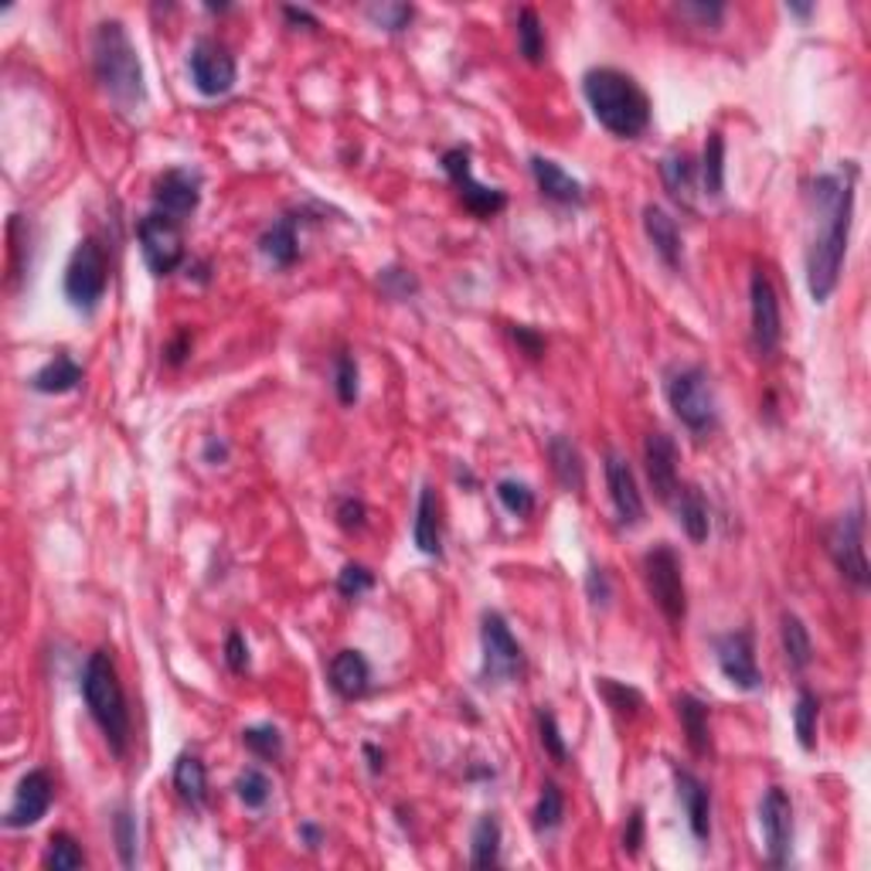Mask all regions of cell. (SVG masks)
<instances>
[{
    "mask_svg": "<svg viewBox=\"0 0 871 871\" xmlns=\"http://www.w3.org/2000/svg\"><path fill=\"white\" fill-rule=\"evenodd\" d=\"M671 505L677 511V524L684 527V535H688L695 545L708 542L711 518H708V500H705V494L695 484H684V487H677Z\"/></svg>",
    "mask_w": 871,
    "mask_h": 871,
    "instance_id": "26",
    "label": "cell"
},
{
    "mask_svg": "<svg viewBox=\"0 0 871 871\" xmlns=\"http://www.w3.org/2000/svg\"><path fill=\"white\" fill-rule=\"evenodd\" d=\"M664 395L674 415L681 419V426H688L692 433H711L719 426L716 388H711V378L701 364H684L671 372Z\"/></svg>",
    "mask_w": 871,
    "mask_h": 871,
    "instance_id": "5",
    "label": "cell"
},
{
    "mask_svg": "<svg viewBox=\"0 0 871 871\" xmlns=\"http://www.w3.org/2000/svg\"><path fill=\"white\" fill-rule=\"evenodd\" d=\"M583 92L602 129L620 140H637L650 126V99L633 75L599 65L583 75Z\"/></svg>",
    "mask_w": 871,
    "mask_h": 871,
    "instance_id": "2",
    "label": "cell"
},
{
    "mask_svg": "<svg viewBox=\"0 0 871 871\" xmlns=\"http://www.w3.org/2000/svg\"><path fill=\"white\" fill-rule=\"evenodd\" d=\"M640 844H644V810L637 807L630 817H626V828H623V851L630 858L640 855Z\"/></svg>",
    "mask_w": 871,
    "mask_h": 871,
    "instance_id": "51",
    "label": "cell"
},
{
    "mask_svg": "<svg viewBox=\"0 0 871 871\" xmlns=\"http://www.w3.org/2000/svg\"><path fill=\"white\" fill-rule=\"evenodd\" d=\"M188 69H191L195 89L201 96H208V99L232 92L235 78H239V65H235V55L228 51V45L219 41V38H198L191 45Z\"/></svg>",
    "mask_w": 871,
    "mask_h": 871,
    "instance_id": "11",
    "label": "cell"
},
{
    "mask_svg": "<svg viewBox=\"0 0 871 871\" xmlns=\"http://www.w3.org/2000/svg\"><path fill=\"white\" fill-rule=\"evenodd\" d=\"M786 11H789V14H797V17H810V14H813V4H794V0H789Z\"/></svg>",
    "mask_w": 871,
    "mask_h": 871,
    "instance_id": "60",
    "label": "cell"
},
{
    "mask_svg": "<svg viewBox=\"0 0 871 871\" xmlns=\"http://www.w3.org/2000/svg\"><path fill=\"white\" fill-rule=\"evenodd\" d=\"M174 789L181 794L184 804L204 807V800H208V770H204V762L195 752L177 756V762H174Z\"/></svg>",
    "mask_w": 871,
    "mask_h": 871,
    "instance_id": "30",
    "label": "cell"
},
{
    "mask_svg": "<svg viewBox=\"0 0 871 871\" xmlns=\"http://www.w3.org/2000/svg\"><path fill=\"white\" fill-rule=\"evenodd\" d=\"M518 51L532 65L545 62V28H542V17L535 8L518 11Z\"/></svg>",
    "mask_w": 871,
    "mask_h": 871,
    "instance_id": "35",
    "label": "cell"
},
{
    "mask_svg": "<svg viewBox=\"0 0 871 871\" xmlns=\"http://www.w3.org/2000/svg\"><path fill=\"white\" fill-rule=\"evenodd\" d=\"M674 783H677V797L684 804V813H688V828L698 841L711 837V794L708 786L692 773L674 767Z\"/></svg>",
    "mask_w": 871,
    "mask_h": 871,
    "instance_id": "21",
    "label": "cell"
},
{
    "mask_svg": "<svg viewBox=\"0 0 871 871\" xmlns=\"http://www.w3.org/2000/svg\"><path fill=\"white\" fill-rule=\"evenodd\" d=\"M828 556L834 559L837 572L848 578L855 589H868L871 572L864 559V511L861 508L841 514L834 521V527L828 532Z\"/></svg>",
    "mask_w": 871,
    "mask_h": 871,
    "instance_id": "10",
    "label": "cell"
},
{
    "mask_svg": "<svg viewBox=\"0 0 871 871\" xmlns=\"http://www.w3.org/2000/svg\"><path fill=\"white\" fill-rule=\"evenodd\" d=\"M644 232L654 246V252L661 256L664 266L671 270H681V232H677V222L668 215L661 204H647L644 208Z\"/></svg>",
    "mask_w": 871,
    "mask_h": 871,
    "instance_id": "22",
    "label": "cell"
},
{
    "mask_svg": "<svg viewBox=\"0 0 871 871\" xmlns=\"http://www.w3.org/2000/svg\"><path fill=\"white\" fill-rule=\"evenodd\" d=\"M443 171L446 177L453 181V188L460 191V201L473 211L477 219H494L497 211L508 208V195L500 188H490V184L473 177V167H470V150L466 147H453L443 153Z\"/></svg>",
    "mask_w": 871,
    "mask_h": 871,
    "instance_id": "12",
    "label": "cell"
},
{
    "mask_svg": "<svg viewBox=\"0 0 871 871\" xmlns=\"http://www.w3.org/2000/svg\"><path fill=\"white\" fill-rule=\"evenodd\" d=\"M86 864V851L83 844H78L72 834L65 831H55L48 841V855H45V868L51 871H75Z\"/></svg>",
    "mask_w": 871,
    "mask_h": 871,
    "instance_id": "38",
    "label": "cell"
},
{
    "mask_svg": "<svg viewBox=\"0 0 871 871\" xmlns=\"http://www.w3.org/2000/svg\"><path fill=\"white\" fill-rule=\"evenodd\" d=\"M644 586L654 599L664 620L681 630L684 617H688V593H684V569L671 545H654L644 556Z\"/></svg>",
    "mask_w": 871,
    "mask_h": 871,
    "instance_id": "6",
    "label": "cell"
},
{
    "mask_svg": "<svg viewBox=\"0 0 871 871\" xmlns=\"http://www.w3.org/2000/svg\"><path fill=\"white\" fill-rule=\"evenodd\" d=\"M565 817V797L556 783H545L542 786V797H538V807H535V831L538 834H548L562 824Z\"/></svg>",
    "mask_w": 871,
    "mask_h": 871,
    "instance_id": "39",
    "label": "cell"
},
{
    "mask_svg": "<svg viewBox=\"0 0 871 871\" xmlns=\"http://www.w3.org/2000/svg\"><path fill=\"white\" fill-rule=\"evenodd\" d=\"M780 640H783L786 664L794 671H807L810 661H813V640H810L807 623L797 613H783L780 617Z\"/></svg>",
    "mask_w": 871,
    "mask_h": 871,
    "instance_id": "29",
    "label": "cell"
},
{
    "mask_svg": "<svg viewBox=\"0 0 871 871\" xmlns=\"http://www.w3.org/2000/svg\"><path fill=\"white\" fill-rule=\"evenodd\" d=\"M83 698L92 722L99 725V732L105 735V746L113 749V756H126L129 746V708H126V695L123 684L116 674V664L110 650H96L86 671H83Z\"/></svg>",
    "mask_w": 871,
    "mask_h": 871,
    "instance_id": "4",
    "label": "cell"
},
{
    "mask_svg": "<svg viewBox=\"0 0 871 871\" xmlns=\"http://www.w3.org/2000/svg\"><path fill=\"white\" fill-rule=\"evenodd\" d=\"M532 174L538 181V191L559 204H583L586 201V188L578 184L562 164L548 161V157H532Z\"/></svg>",
    "mask_w": 871,
    "mask_h": 871,
    "instance_id": "23",
    "label": "cell"
},
{
    "mask_svg": "<svg viewBox=\"0 0 871 871\" xmlns=\"http://www.w3.org/2000/svg\"><path fill=\"white\" fill-rule=\"evenodd\" d=\"M92 75L99 89L110 96L120 110L134 113L147 102L144 65L137 45L129 41L123 21H99L92 35Z\"/></svg>",
    "mask_w": 871,
    "mask_h": 871,
    "instance_id": "3",
    "label": "cell"
},
{
    "mask_svg": "<svg viewBox=\"0 0 871 871\" xmlns=\"http://www.w3.org/2000/svg\"><path fill=\"white\" fill-rule=\"evenodd\" d=\"M644 470L647 481L661 505H671L681 481H677V443L668 433H647L644 439Z\"/></svg>",
    "mask_w": 871,
    "mask_h": 871,
    "instance_id": "18",
    "label": "cell"
},
{
    "mask_svg": "<svg viewBox=\"0 0 871 871\" xmlns=\"http://www.w3.org/2000/svg\"><path fill=\"white\" fill-rule=\"evenodd\" d=\"M538 738H542V749L556 759V762H569V746L562 738V729H559V719L551 716L548 708H538Z\"/></svg>",
    "mask_w": 871,
    "mask_h": 871,
    "instance_id": "44",
    "label": "cell"
},
{
    "mask_svg": "<svg viewBox=\"0 0 871 871\" xmlns=\"http://www.w3.org/2000/svg\"><path fill=\"white\" fill-rule=\"evenodd\" d=\"M259 252L266 256L273 266L286 270V266H294V262L300 259V235H297V219L294 215H286L279 222H273L266 232H262V239H259Z\"/></svg>",
    "mask_w": 871,
    "mask_h": 871,
    "instance_id": "27",
    "label": "cell"
},
{
    "mask_svg": "<svg viewBox=\"0 0 871 871\" xmlns=\"http://www.w3.org/2000/svg\"><path fill=\"white\" fill-rule=\"evenodd\" d=\"M412 542L422 556H443V521H439V497L433 487H422L419 508H415V524H412Z\"/></svg>",
    "mask_w": 871,
    "mask_h": 871,
    "instance_id": "24",
    "label": "cell"
},
{
    "mask_svg": "<svg viewBox=\"0 0 871 871\" xmlns=\"http://www.w3.org/2000/svg\"><path fill=\"white\" fill-rule=\"evenodd\" d=\"M225 664L235 671V674H246L249 671V644L239 630H232L228 633V640H225Z\"/></svg>",
    "mask_w": 871,
    "mask_h": 871,
    "instance_id": "50",
    "label": "cell"
},
{
    "mask_svg": "<svg viewBox=\"0 0 871 871\" xmlns=\"http://www.w3.org/2000/svg\"><path fill=\"white\" fill-rule=\"evenodd\" d=\"M62 286L65 300L75 310L92 313L99 307V300L105 297V286H110V259H105V249L96 239H83L75 246Z\"/></svg>",
    "mask_w": 871,
    "mask_h": 871,
    "instance_id": "7",
    "label": "cell"
},
{
    "mask_svg": "<svg viewBox=\"0 0 871 871\" xmlns=\"http://www.w3.org/2000/svg\"><path fill=\"white\" fill-rule=\"evenodd\" d=\"M368 589H375V572L372 569L361 565V562H348L345 569H340V575H337V593L340 596L358 599Z\"/></svg>",
    "mask_w": 871,
    "mask_h": 871,
    "instance_id": "46",
    "label": "cell"
},
{
    "mask_svg": "<svg viewBox=\"0 0 871 871\" xmlns=\"http://www.w3.org/2000/svg\"><path fill=\"white\" fill-rule=\"evenodd\" d=\"M235 797H239L249 810H262L273 797V783L262 770H246L239 780H235Z\"/></svg>",
    "mask_w": 871,
    "mask_h": 871,
    "instance_id": "40",
    "label": "cell"
},
{
    "mask_svg": "<svg viewBox=\"0 0 871 871\" xmlns=\"http://www.w3.org/2000/svg\"><path fill=\"white\" fill-rule=\"evenodd\" d=\"M817 719H821V701L810 688L797 692V708H794V729H797V743L804 752H813L817 746Z\"/></svg>",
    "mask_w": 871,
    "mask_h": 871,
    "instance_id": "36",
    "label": "cell"
},
{
    "mask_svg": "<svg viewBox=\"0 0 871 871\" xmlns=\"http://www.w3.org/2000/svg\"><path fill=\"white\" fill-rule=\"evenodd\" d=\"M548 460H551V473H556V481L569 494H583L586 463H583V453H578V446L569 436H551L548 439Z\"/></svg>",
    "mask_w": 871,
    "mask_h": 871,
    "instance_id": "25",
    "label": "cell"
},
{
    "mask_svg": "<svg viewBox=\"0 0 871 871\" xmlns=\"http://www.w3.org/2000/svg\"><path fill=\"white\" fill-rule=\"evenodd\" d=\"M698 177H701L705 195L719 198V195L725 191V137L719 134V129H711L708 140H705V153H701Z\"/></svg>",
    "mask_w": 871,
    "mask_h": 871,
    "instance_id": "34",
    "label": "cell"
},
{
    "mask_svg": "<svg viewBox=\"0 0 871 871\" xmlns=\"http://www.w3.org/2000/svg\"><path fill=\"white\" fill-rule=\"evenodd\" d=\"M51 800H55V783H51V776L45 770L24 773L21 783H17V789H14V804L4 813V828L8 831L35 828L41 817L51 810Z\"/></svg>",
    "mask_w": 871,
    "mask_h": 871,
    "instance_id": "16",
    "label": "cell"
},
{
    "mask_svg": "<svg viewBox=\"0 0 871 871\" xmlns=\"http://www.w3.org/2000/svg\"><path fill=\"white\" fill-rule=\"evenodd\" d=\"M855 164L821 174L810 184V235H807V289L813 303H828L837 289L848 232L855 215Z\"/></svg>",
    "mask_w": 871,
    "mask_h": 871,
    "instance_id": "1",
    "label": "cell"
},
{
    "mask_svg": "<svg viewBox=\"0 0 871 871\" xmlns=\"http://www.w3.org/2000/svg\"><path fill=\"white\" fill-rule=\"evenodd\" d=\"M596 692L606 698L617 716H626V719H637L640 708H644V695L637 688H630L623 681H613V677H596Z\"/></svg>",
    "mask_w": 871,
    "mask_h": 871,
    "instance_id": "37",
    "label": "cell"
},
{
    "mask_svg": "<svg viewBox=\"0 0 871 871\" xmlns=\"http://www.w3.org/2000/svg\"><path fill=\"white\" fill-rule=\"evenodd\" d=\"M497 497L514 518H527L535 511V490L527 484H521V481H500L497 484Z\"/></svg>",
    "mask_w": 871,
    "mask_h": 871,
    "instance_id": "45",
    "label": "cell"
},
{
    "mask_svg": "<svg viewBox=\"0 0 871 871\" xmlns=\"http://www.w3.org/2000/svg\"><path fill=\"white\" fill-rule=\"evenodd\" d=\"M334 518H337L340 527H345V532H361V527L368 524V508H364V500H358V497H340Z\"/></svg>",
    "mask_w": 871,
    "mask_h": 871,
    "instance_id": "48",
    "label": "cell"
},
{
    "mask_svg": "<svg viewBox=\"0 0 871 871\" xmlns=\"http://www.w3.org/2000/svg\"><path fill=\"white\" fill-rule=\"evenodd\" d=\"M677 11L688 14V17H698L701 24H708V28H716V24L722 21V14H725V4H705V0H688V4H681Z\"/></svg>",
    "mask_w": 871,
    "mask_h": 871,
    "instance_id": "52",
    "label": "cell"
},
{
    "mask_svg": "<svg viewBox=\"0 0 871 871\" xmlns=\"http://www.w3.org/2000/svg\"><path fill=\"white\" fill-rule=\"evenodd\" d=\"M364 756H368V770H372V773L378 776V773L385 770V752H382L378 746L368 743V746H364Z\"/></svg>",
    "mask_w": 871,
    "mask_h": 871,
    "instance_id": "57",
    "label": "cell"
},
{
    "mask_svg": "<svg viewBox=\"0 0 871 871\" xmlns=\"http://www.w3.org/2000/svg\"><path fill=\"white\" fill-rule=\"evenodd\" d=\"M327 681L334 695H340L345 701H358L372 692V664H368V657L361 650H337L331 657V668H327Z\"/></svg>",
    "mask_w": 871,
    "mask_h": 871,
    "instance_id": "20",
    "label": "cell"
},
{
    "mask_svg": "<svg viewBox=\"0 0 871 871\" xmlns=\"http://www.w3.org/2000/svg\"><path fill=\"white\" fill-rule=\"evenodd\" d=\"M470 864L473 868H497L500 864V821H497L494 813L481 817V821L473 824Z\"/></svg>",
    "mask_w": 871,
    "mask_h": 871,
    "instance_id": "33",
    "label": "cell"
},
{
    "mask_svg": "<svg viewBox=\"0 0 871 871\" xmlns=\"http://www.w3.org/2000/svg\"><path fill=\"white\" fill-rule=\"evenodd\" d=\"M78 382H83V368H78L69 354H59V358H51L41 372H35L32 388L41 395H65V391L78 388Z\"/></svg>",
    "mask_w": 871,
    "mask_h": 871,
    "instance_id": "32",
    "label": "cell"
},
{
    "mask_svg": "<svg viewBox=\"0 0 871 871\" xmlns=\"http://www.w3.org/2000/svg\"><path fill=\"white\" fill-rule=\"evenodd\" d=\"M188 351H191V337L188 334H177L171 345H167V361L171 364H181L184 358H188Z\"/></svg>",
    "mask_w": 871,
    "mask_h": 871,
    "instance_id": "55",
    "label": "cell"
},
{
    "mask_svg": "<svg viewBox=\"0 0 871 871\" xmlns=\"http://www.w3.org/2000/svg\"><path fill=\"white\" fill-rule=\"evenodd\" d=\"M334 388H337L340 406H354L358 402V395H361V372H358L354 354H337V361H334Z\"/></svg>",
    "mask_w": 871,
    "mask_h": 871,
    "instance_id": "42",
    "label": "cell"
},
{
    "mask_svg": "<svg viewBox=\"0 0 871 871\" xmlns=\"http://www.w3.org/2000/svg\"><path fill=\"white\" fill-rule=\"evenodd\" d=\"M364 14L372 17L378 28H385V32H406L412 14H415V8L412 4H368Z\"/></svg>",
    "mask_w": 871,
    "mask_h": 871,
    "instance_id": "47",
    "label": "cell"
},
{
    "mask_svg": "<svg viewBox=\"0 0 871 871\" xmlns=\"http://www.w3.org/2000/svg\"><path fill=\"white\" fill-rule=\"evenodd\" d=\"M481 647H484V681L487 684H511L524 674V650L514 640L508 620L500 613H484L481 623Z\"/></svg>",
    "mask_w": 871,
    "mask_h": 871,
    "instance_id": "8",
    "label": "cell"
},
{
    "mask_svg": "<svg viewBox=\"0 0 871 871\" xmlns=\"http://www.w3.org/2000/svg\"><path fill=\"white\" fill-rule=\"evenodd\" d=\"M606 487H610V500H613V508H617V518L623 527H633V524H640L644 521V494L637 487V473H633V466L610 453L606 457Z\"/></svg>",
    "mask_w": 871,
    "mask_h": 871,
    "instance_id": "19",
    "label": "cell"
},
{
    "mask_svg": "<svg viewBox=\"0 0 871 871\" xmlns=\"http://www.w3.org/2000/svg\"><path fill=\"white\" fill-rule=\"evenodd\" d=\"M113 837H116L120 861L126 868H134L137 864V817L129 813L126 807H120L116 817H113Z\"/></svg>",
    "mask_w": 871,
    "mask_h": 871,
    "instance_id": "43",
    "label": "cell"
},
{
    "mask_svg": "<svg viewBox=\"0 0 871 871\" xmlns=\"http://www.w3.org/2000/svg\"><path fill=\"white\" fill-rule=\"evenodd\" d=\"M661 177H664V188L668 195L684 204V208H692L695 204V184H698V167L688 153H674L668 157V161L661 164Z\"/></svg>",
    "mask_w": 871,
    "mask_h": 871,
    "instance_id": "31",
    "label": "cell"
},
{
    "mask_svg": "<svg viewBox=\"0 0 871 871\" xmlns=\"http://www.w3.org/2000/svg\"><path fill=\"white\" fill-rule=\"evenodd\" d=\"M511 337L518 340V348L527 354V358H542L545 354V337L532 327H524V324H514L511 327Z\"/></svg>",
    "mask_w": 871,
    "mask_h": 871,
    "instance_id": "54",
    "label": "cell"
},
{
    "mask_svg": "<svg viewBox=\"0 0 871 871\" xmlns=\"http://www.w3.org/2000/svg\"><path fill=\"white\" fill-rule=\"evenodd\" d=\"M749 313H752V348L759 358H770L780 348L783 337V316H780V297L776 286L767 276V270H756L749 283Z\"/></svg>",
    "mask_w": 871,
    "mask_h": 871,
    "instance_id": "13",
    "label": "cell"
},
{
    "mask_svg": "<svg viewBox=\"0 0 871 871\" xmlns=\"http://www.w3.org/2000/svg\"><path fill=\"white\" fill-rule=\"evenodd\" d=\"M759 824L762 837H767L770 864L783 868L789 864V848H794V804L783 786H770L767 797L759 804Z\"/></svg>",
    "mask_w": 871,
    "mask_h": 871,
    "instance_id": "14",
    "label": "cell"
},
{
    "mask_svg": "<svg viewBox=\"0 0 871 871\" xmlns=\"http://www.w3.org/2000/svg\"><path fill=\"white\" fill-rule=\"evenodd\" d=\"M677 719L681 729L688 735V746L695 756H711V725H708V705L695 695H681L677 701Z\"/></svg>",
    "mask_w": 871,
    "mask_h": 871,
    "instance_id": "28",
    "label": "cell"
},
{
    "mask_svg": "<svg viewBox=\"0 0 871 871\" xmlns=\"http://www.w3.org/2000/svg\"><path fill=\"white\" fill-rule=\"evenodd\" d=\"M716 661L719 671L725 674L729 684H735L738 692H759L762 688V674L756 668V644L749 630H732L722 633L716 640Z\"/></svg>",
    "mask_w": 871,
    "mask_h": 871,
    "instance_id": "15",
    "label": "cell"
},
{
    "mask_svg": "<svg viewBox=\"0 0 871 871\" xmlns=\"http://www.w3.org/2000/svg\"><path fill=\"white\" fill-rule=\"evenodd\" d=\"M137 235L144 262L153 276H171L188 256V249H184V222L164 215V211H150L147 219H140Z\"/></svg>",
    "mask_w": 871,
    "mask_h": 871,
    "instance_id": "9",
    "label": "cell"
},
{
    "mask_svg": "<svg viewBox=\"0 0 871 871\" xmlns=\"http://www.w3.org/2000/svg\"><path fill=\"white\" fill-rule=\"evenodd\" d=\"M586 593L596 606H606L613 599V586H610V575H606V569H589L586 575Z\"/></svg>",
    "mask_w": 871,
    "mask_h": 871,
    "instance_id": "53",
    "label": "cell"
},
{
    "mask_svg": "<svg viewBox=\"0 0 871 871\" xmlns=\"http://www.w3.org/2000/svg\"><path fill=\"white\" fill-rule=\"evenodd\" d=\"M242 746L259 759H279L283 756V732L276 725H249V729H242Z\"/></svg>",
    "mask_w": 871,
    "mask_h": 871,
    "instance_id": "41",
    "label": "cell"
},
{
    "mask_svg": "<svg viewBox=\"0 0 871 871\" xmlns=\"http://www.w3.org/2000/svg\"><path fill=\"white\" fill-rule=\"evenodd\" d=\"M300 837L307 841V848H310V851L321 848V841H324V834H321V828H316V824H303V828H300Z\"/></svg>",
    "mask_w": 871,
    "mask_h": 871,
    "instance_id": "59",
    "label": "cell"
},
{
    "mask_svg": "<svg viewBox=\"0 0 871 871\" xmlns=\"http://www.w3.org/2000/svg\"><path fill=\"white\" fill-rule=\"evenodd\" d=\"M201 204V181L188 167H171L153 181V211L184 222L191 219Z\"/></svg>",
    "mask_w": 871,
    "mask_h": 871,
    "instance_id": "17",
    "label": "cell"
},
{
    "mask_svg": "<svg viewBox=\"0 0 871 871\" xmlns=\"http://www.w3.org/2000/svg\"><path fill=\"white\" fill-rule=\"evenodd\" d=\"M225 457H228V443L219 439V436H211V439L204 443V460H208V463H222Z\"/></svg>",
    "mask_w": 871,
    "mask_h": 871,
    "instance_id": "56",
    "label": "cell"
},
{
    "mask_svg": "<svg viewBox=\"0 0 871 871\" xmlns=\"http://www.w3.org/2000/svg\"><path fill=\"white\" fill-rule=\"evenodd\" d=\"M378 283H382L385 294H388V297H395V300H406L409 294H415V289H419V283H415V276H412V273H406V270H395V266H391V270H385Z\"/></svg>",
    "mask_w": 871,
    "mask_h": 871,
    "instance_id": "49",
    "label": "cell"
},
{
    "mask_svg": "<svg viewBox=\"0 0 871 871\" xmlns=\"http://www.w3.org/2000/svg\"><path fill=\"white\" fill-rule=\"evenodd\" d=\"M286 21H294V24H307V28H316V17L303 8H283Z\"/></svg>",
    "mask_w": 871,
    "mask_h": 871,
    "instance_id": "58",
    "label": "cell"
}]
</instances>
